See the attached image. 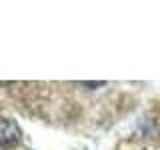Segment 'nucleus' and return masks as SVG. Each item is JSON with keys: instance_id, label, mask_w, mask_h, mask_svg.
<instances>
[{"instance_id": "f257e3e1", "label": "nucleus", "mask_w": 160, "mask_h": 150, "mask_svg": "<svg viewBox=\"0 0 160 150\" xmlns=\"http://www.w3.org/2000/svg\"><path fill=\"white\" fill-rule=\"evenodd\" d=\"M20 140V128L14 120H0V144H14Z\"/></svg>"}]
</instances>
